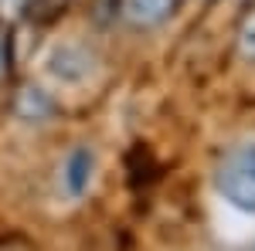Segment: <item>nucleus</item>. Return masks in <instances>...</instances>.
I'll list each match as a JSON object with an SVG mask.
<instances>
[{
  "label": "nucleus",
  "mask_w": 255,
  "mask_h": 251,
  "mask_svg": "<svg viewBox=\"0 0 255 251\" xmlns=\"http://www.w3.org/2000/svg\"><path fill=\"white\" fill-rule=\"evenodd\" d=\"M215 183L235 211L255 214V143H238L221 156Z\"/></svg>",
  "instance_id": "nucleus-1"
},
{
  "label": "nucleus",
  "mask_w": 255,
  "mask_h": 251,
  "mask_svg": "<svg viewBox=\"0 0 255 251\" xmlns=\"http://www.w3.org/2000/svg\"><path fill=\"white\" fill-rule=\"evenodd\" d=\"M180 0H119V17L133 31H150L160 27L167 17H174Z\"/></svg>",
  "instance_id": "nucleus-2"
},
{
  "label": "nucleus",
  "mask_w": 255,
  "mask_h": 251,
  "mask_svg": "<svg viewBox=\"0 0 255 251\" xmlns=\"http://www.w3.org/2000/svg\"><path fill=\"white\" fill-rule=\"evenodd\" d=\"M92 173H96V153L89 146H75L68 160H65V170H61V180L72 197H82L92 183Z\"/></svg>",
  "instance_id": "nucleus-3"
},
{
  "label": "nucleus",
  "mask_w": 255,
  "mask_h": 251,
  "mask_svg": "<svg viewBox=\"0 0 255 251\" xmlns=\"http://www.w3.org/2000/svg\"><path fill=\"white\" fill-rule=\"evenodd\" d=\"M55 112V102L48 98V92H41V88H20L17 95V116L27 119V122H44V119Z\"/></svg>",
  "instance_id": "nucleus-4"
},
{
  "label": "nucleus",
  "mask_w": 255,
  "mask_h": 251,
  "mask_svg": "<svg viewBox=\"0 0 255 251\" xmlns=\"http://www.w3.org/2000/svg\"><path fill=\"white\" fill-rule=\"evenodd\" d=\"M238 55L245 61H255V10L238 27Z\"/></svg>",
  "instance_id": "nucleus-5"
},
{
  "label": "nucleus",
  "mask_w": 255,
  "mask_h": 251,
  "mask_svg": "<svg viewBox=\"0 0 255 251\" xmlns=\"http://www.w3.org/2000/svg\"><path fill=\"white\" fill-rule=\"evenodd\" d=\"M65 3H68V0H27V10H31L34 17L48 20V17H55Z\"/></svg>",
  "instance_id": "nucleus-6"
},
{
  "label": "nucleus",
  "mask_w": 255,
  "mask_h": 251,
  "mask_svg": "<svg viewBox=\"0 0 255 251\" xmlns=\"http://www.w3.org/2000/svg\"><path fill=\"white\" fill-rule=\"evenodd\" d=\"M7 65V55H3V38H0V68Z\"/></svg>",
  "instance_id": "nucleus-7"
}]
</instances>
